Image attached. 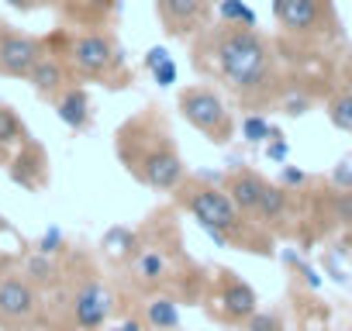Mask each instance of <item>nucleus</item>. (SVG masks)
Here are the masks:
<instances>
[{
    "mask_svg": "<svg viewBox=\"0 0 352 331\" xmlns=\"http://www.w3.org/2000/svg\"><path fill=\"white\" fill-rule=\"evenodd\" d=\"M190 66L204 80H214L242 111L263 114L290 90L276 42L266 38L256 25L242 21H211L201 35H194Z\"/></svg>",
    "mask_w": 352,
    "mask_h": 331,
    "instance_id": "obj_1",
    "label": "nucleus"
},
{
    "mask_svg": "<svg viewBox=\"0 0 352 331\" xmlns=\"http://www.w3.org/2000/svg\"><path fill=\"white\" fill-rule=\"evenodd\" d=\"M114 155L135 183L155 194H173L187 180V159L180 152V141L173 135L169 117L155 104H145L118 124Z\"/></svg>",
    "mask_w": 352,
    "mask_h": 331,
    "instance_id": "obj_2",
    "label": "nucleus"
},
{
    "mask_svg": "<svg viewBox=\"0 0 352 331\" xmlns=\"http://www.w3.org/2000/svg\"><path fill=\"white\" fill-rule=\"evenodd\" d=\"M173 197L201 225V231L214 245L252 252V255H273V231H266L256 218L239 211V204L228 197V190L221 183H214L211 176L187 173V180L173 190Z\"/></svg>",
    "mask_w": 352,
    "mask_h": 331,
    "instance_id": "obj_3",
    "label": "nucleus"
},
{
    "mask_svg": "<svg viewBox=\"0 0 352 331\" xmlns=\"http://www.w3.org/2000/svg\"><path fill=\"white\" fill-rule=\"evenodd\" d=\"M45 45L63 52L76 83H100L107 90H124L131 83V66L114 28H59Z\"/></svg>",
    "mask_w": 352,
    "mask_h": 331,
    "instance_id": "obj_4",
    "label": "nucleus"
},
{
    "mask_svg": "<svg viewBox=\"0 0 352 331\" xmlns=\"http://www.w3.org/2000/svg\"><path fill=\"white\" fill-rule=\"evenodd\" d=\"M118 300L94 262H80V269L63 266V279L56 286V310L45 317V328L56 331H104L114 321Z\"/></svg>",
    "mask_w": 352,
    "mask_h": 331,
    "instance_id": "obj_5",
    "label": "nucleus"
},
{
    "mask_svg": "<svg viewBox=\"0 0 352 331\" xmlns=\"http://www.w3.org/2000/svg\"><path fill=\"white\" fill-rule=\"evenodd\" d=\"M273 21L280 35L300 49H328L342 42V18L335 0H273Z\"/></svg>",
    "mask_w": 352,
    "mask_h": 331,
    "instance_id": "obj_6",
    "label": "nucleus"
},
{
    "mask_svg": "<svg viewBox=\"0 0 352 331\" xmlns=\"http://www.w3.org/2000/svg\"><path fill=\"white\" fill-rule=\"evenodd\" d=\"M176 111H180V117L194 131H201L218 148L232 145L235 135H239V121H235V111H232L225 90L221 87H211L208 80L187 83L180 93H176Z\"/></svg>",
    "mask_w": 352,
    "mask_h": 331,
    "instance_id": "obj_7",
    "label": "nucleus"
},
{
    "mask_svg": "<svg viewBox=\"0 0 352 331\" xmlns=\"http://www.w3.org/2000/svg\"><path fill=\"white\" fill-rule=\"evenodd\" d=\"M45 328V293L25 273L0 276V331Z\"/></svg>",
    "mask_w": 352,
    "mask_h": 331,
    "instance_id": "obj_8",
    "label": "nucleus"
},
{
    "mask_svg": "<svg viewBox=\"0 0 352 331\" xmlns=\"http://www.w3.org/2000/svg\"><path fill=\"white\" fill-rule=\"evenodd\" d=\"M256 310H259L256 290H252L242 276H235L232 269H218L214 286H211V314H214L221 324L245 328Z\"/></svg>",
    "mask_w": 352,
    "mask_h": 331,
    "instance_id": "obj_9",
    "label": "nucleus"
},
{
    "mask_svg": "<svg viewBox=\"0 0 352 331\" xmlns=\"http://www.w3.org/2000/svg\"><path fill=\"white\" fill-rule=\"evenodd\" d=\"M155 18L169 38L190 42L214 21V8L208 0H155Z\"/></svg>",
    "mask_w": 352,
    "mask_h": 331,
    "instance_id": "obj_10",
    "label": "nucleus"
},
{
    "mask_svg": "<svg viewBox=\"0 0 352 331\" xmlns=\"http://www.w3.org/2000/svg\"><path fill=\"white\" fill-rule=\"evenodd\" d=\"M45 56V38L18 32L11 25H0V76L28 80L35 62Z\"/></svg>",
    "mask_w": 352,
    "mask_h": 331,
    "instance_id": "obj_11",
    "label": "nucleus"
},
{
    "mask_svg": "<svg viewBox=\"0 0 352 331\" xmlns=\"http://www.w3.org/2000/svg\"><path fill=\"white\" fill-rule=\"evenodd\" d=\"M32 90H35V97H42V100H56L66 87H73L76 80H73V73H69V62L63 59V52H56V49H49L45 45V56L35 62V69L28 73V80H25Z\"/></svg>",
    "mask_w": 352,
    "mask_h": 331,
    "instance_id": "obj_12",
    "label": "nucleus"
},
{
    "mask_svg": "<svg viewBox=\"0 0 352 331\" xmlns=\"http://www.w3.org/2000/svg\"><path fill=\"white\" fill-rule=\"evenodd\" d=\"M8 170H11V180L25 190H42L45 180H49V159H45V148L38 141H25L11 159H8Z\"/></svg>",
    "mask_w": 352,
    "mask_h": 331,
    "instance_id": "obj_13",
    "label": "nucleus"
},
{
    "mask_svg": "<svg viewBox=\"0 0 352 331\" xmlns=\"http://www.w3.org/2000/svg\"><path fill=\"white\" fill-rule=\"evenodd\" d=\"M59 11L73 28H114L121 0H63Z\"/></svg>",
    "mask_w": 352,
    "mask_h": 331,
    "instance_id": "obj_14",
    "label": "nucleus"
},
{
    "mask_svg": "<svg viewBox=\"0 0 352 331\" xmlns=\"http://www.w3.org/2000/svg\"><path fill=\"white\" fill-rule=\"evenodd\" d=\"M266 183H270V180H266L263 173L249 170V166H239V170H232V173H225V176H221V187H225V190H228V197L239 204V211H245L249 218H256Z\"/></svg>",
    "mask_w": 352,
    "mask_h": 331,
    "instance_id": "obj_15",
    "label": "nucleus"
},
{
    "mask_svg": "<svg viewBox=\"0 0 352 331\" xmlns=\"http://www.w3.org/2000/svg\"><path fill=\"white\" fill-rule=\"evenodd\" d=\"M131 273L135 283L145 290H159L169 283L173 269H169V252L162 245H138V252L131 255Z\"/></svg>",
    "mask_w": 352,
    "mask_h": 331,
    "instance_id": "obj_16",
    "label": "nucleus"
},
{
    "mask_svg": "<svg viewBox=\"0 0 352 331\" xmlns=\"http://www.w3.org/2000/svg\"><path fill=\"white\" fill-rule=\"evenodd\" d=\"M52 107H56V117H59L66 128H73V131H87V128L94 124V104H90V93H87L83 83L66 87V90L52 100Z\"/></svg>",
    "mask_w": 352,
    "mask_h": 331,
    "instance_id": "obj_17",
    "label": "nucleus"
},
{
    "mask_svg": "<svg viewBox=\"0 0 352 331\" xmlns=\"http://www.w3.org/2000/svg\"><path fill=\"white\" fill-rule=\"evenodd\" d=\"M142 321L148 324V331H180V304L169 293H155L145 300Z\"/></svg>",
    "mask_w": 352,
    "mask_h": 331,
    "instance_id": "obj_18",
    "label": "nucleus"
},
{
    "mask_svg": "<svg viewBox=\"0 0 352 331\" xmlns=\"http://www.w3.org/2000/svg\"><path fill=\"white\" fill-rule=\"evenodd\" d=\"M25 141H28V128L21 114L8 104H0V159H11Z\"/></svg>",
    "mask_w": 352,
    "mask_h": 331,
    "instance_id": "obj_19",
    "label": "nucleus"
},
{
    "mask_svg": "<svg viewBox=\"0 0 352 331\" xmlns=\"http://www.w3.org/2000/svg\"><path fill=\"white\" fill-rule=\"evenodd\" d=\"M38 290H56L59 279H63V262L56 255H45V252H35L25 259V269H21Z\"/></svg>",
    "mask_w": 352,
    "mask_h": 331,
    "instance_id": "obj_20",
    "label": "nucleus"
},
{
    "mask_svg": "<svg viewBox=\"0 0 352 331\" xmlns=\"http://www.w3.org/2000/svg\"><path fill=\"white\" fill-rule=\"evenodd\" d=\"M328 117H331V124L335 128H342V131H352V90H342V93H335L331 100H328Z\"/></svg>",
    "mask_w": 352,
    "mask_h": 331,
    "instance_id": "obj_21",
    "label": "nucleus"
},
{
    "mask_svg": "<svg viewBox=\"0 0 352 331\" xmlns=\"http://www.w3.org/2000/svg\"><path fill=\"white\" fill-rule=\"evenodd\" d=\"M242 131H245V138H249V141H263V138H270V131H273V128L259 117V111H249V117L242 121Z\"/></svg>",
    "mask_w": 352,
    "mask_h": 331,
    "instance_id": "obj_22",
    "label": "nucleus"
},
{
    "mask_svg": "<svg viewBox=\"0 0 352 331\" xmlns=\"http://www.w3.org/2000/svg\"><path fill=\"white\" fill-rule=\"evenodd\" d=\"M38 252L59 255V252H63V231H59V228H49V231L42 235V242H38Z\"/></svg>",
    "mask_w": 352,
    "mask_h": 331,
    "instance_id": "obj_23",
    "label": "nucleus"
},
{
    "mask_svg": "<svg viewBox=\"0 0 352 331\" xmlns=\"http://www.w3.org/2000/svg\"><path fill=\"white\" fill-rule=\"evenodd\" d=\"M245 331H280V321H276L273 314H263V310H256V314L249 317Z\"/></svg>",
    "mask_w": 352,
    "mask_h": 331,
    "instance_id": "obj_24",
    "label": "nucleus"
},
{
    "mask_svg": "<svg viewBox=\"0 0 352 331\" xmlns=\"http://www.w3.org/2000/svg\"><path fill=\"white\" fill-rule=\"evenodd\" d=\"M104 331H148V324H145L142 317H124V321H118V324H107Z\"/></svg>",
    "mask_w": 352,
    "mask_h": 331,
    "instance_id": "obj_25",
    "label": "nucleus"
},
{
    "mask_svg": "<svg viewBox=\"0 0 352 331\" xmlns=\"http://www.w3.org/2000/svg\"><path fill=\"white\" fill-rule=\"evenodd\" d=\"M280 183L290 190V187H304L307 183V173H300V170H290V166H287V170L280 173Z\"/></svg>",
    "mask_w": 352,
    "mask_h": 331,
    "instance_id": "obj_26",
    "label": "nucleus"
},
{
    "mask_svg": "<svg viewBox=\"0 0 352 331\" xmlns=\"http://www.w3.org/2000/svg\"><path fill=\"white\" fill-rule=\"evenodd\" d=\"M8 4L14 8V11H21V14H28V11H35V8H42L38 0H8Z\"/></svg>",
    "mask_w": 352,
    "mask_h": 331,
    "instance_id": "obj_27",
    "label": "nucleus"
},
{
    "mask_svg": "<svg viewBox=\"0 0 352 331\" xmlns=\"http://www.w3.org/2000/svg\"><path fill=\"white\" fill-rule=\"evenodd\" d=\"M266 152H270V159H283V155H287V145L280 141V145H273V148H266Z\"/></svg>",
    "mask_w": 352,
    "mask_h": 331,
    "instance_id": "obj_28",
    "label": "nucleus"
},
{
    "mask_svg": "<svg viewBox=\"0 0 352 331\" xmlns=\"http://www.w3.org/2000/svg\"><path fill=\"white\" fill-rule=\"evenodd\" d=\"M4 273H8V262H4V259H0V276H4Z\"/></svg>",
    "mask_w": 352,
    "mask_h": 331,
    "instance_id": "obj_29",
    "label": "nucleus"
},
{
    "mask_svg": "<svg viewBox=\"0 0 352 331\" xmlns=\"http://www.w3.org/2000/svg\"><path fill=\"white\" fill-rule=\"evenodd\" d=\"M208 4H211V8H218V4H221V0H208Z\"/></svg>",
    "mask_w": 352,
    "mask_h": 331,
    "instance_id": "obj_30",
    "label": "nucleus"
}]
</instances>
